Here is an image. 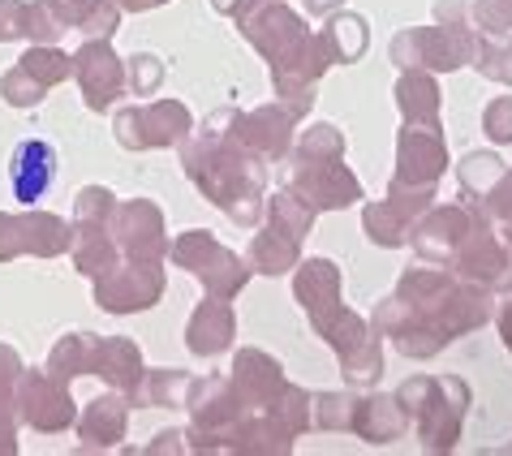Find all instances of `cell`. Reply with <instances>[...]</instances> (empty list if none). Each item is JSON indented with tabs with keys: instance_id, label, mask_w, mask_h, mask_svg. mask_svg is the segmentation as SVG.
Segmentation results:
<instances>
[{
	"instance_id": "6da1fadb",
	"label": "cell",
	"mask_w": 512,
	"mask_h": 456,
	"mask_svg": "<svg viewBox=\"0 0 512 456\" xmlns=\"http://www.w3.org/2000/svg\"><path fill=\"white\" fill-rule=\"evenodd\" d=\"M461 272L482 280V289H512V250L508 241L491 237V224L469 228L461 241Z\"/></svg>"
},
{
	"instance_id": "7a4b0ae2",
	"label": "cell",
	"mask_w": 512,
	"mask_h": 456,
	"mask_svg": "<svg viewBox=\"0 0 512 456\" xmlns=\"http://www.w3.org/2000/svg\"><path fill=\"white\" fill-rule=\"evenodd\" d=\"M9 177H13V194H18L22 203H35V198L48 194V185L56 177V151L48 147V142H39V138L22 142V147L13 151Z\"/></svg>"
},
{
	"instance_id": "3957f363",
	"label": "cell",
	"mask_w": 512,
	"mask_h": 456,
	"mask_svg": "<svg viewBox=\"0 0 512 456\" xmlns=\"http://www.w3.org/2000/svg\"><path fill=\"white\" fill-rule=\"evenodd\" d=\"M78 61H82V78H87V87H91V104L104 108L112 99V91H117V82H121L117 61H112L104 48H87Z\"/></svg>"
},
{
	"instance_id": "277c9868",
	"label": "cell",
	"mask_w": 512,
	"mask_h": 456,
	"mask_svg": "<svg viewBox=\"0 0 512 456\" xmlns=\"http://www.w3.org/2000/svg\"><path fill=\"white\" fill-rule=\"evenodd\" d=\"M229 327H233L229 310L203 306V310H198V319H194V327H190V345L198 353H216V349L229 345Z\"/></svg>"
},
{
	"instance_id": "5b68a950",
	"label": "cell",
	"mask_w": 512,
	"mask_h": 456,
	"mask_svg": "<svg viewBox=\"0 0 512 456\" xmlns=\"http://www.w3.org/2000/svg\"><path fill=\"white\" fill-rule=\"evenodd\" d=\"M504 160H500V155H469V160L461 164V185H465V190L469 194H482V198H487L491 190H495V181H500L504 177Z\"/></svg>"
},
{
	"instance_id": "8992f818",
	"label": "cell",
	"mask_w": 512,
	"mask_h": 456,
	"mask_svg": "<svg viewBox=\"0 0 512 456\" xmlns=\"http://www.w3.org/2000/svg\"><path fill=\"white\" fill-rule=\"evenodd\" d=\"M401 108H405L414 121H435V108H439L435 82H431V78H405V82H401Z\"/></svg>"
},
{
	"instance_id": "52a82bcc",
	"label": "cell",
	"mask_w": 512,
	"mask_h": 456,
	"mask_svg": "<svg viewBox=\"0 0 512 456\" xmlns=\"http://www.w3.org/2000/svg\"><path fill=\"white\" fill-rule=\"evenodd\" d=\"M469 61L478 65L482 78L512 87V44H474V56H469Z\"/></svg>"
},
{
	"instance_id": "ba28073f",
	"label": "cell",
	"mask_w": 512,
	"mask_h": 456,
	"mask_svg": "<svg viewBox=\"0 0 512 456\" xmlns=\"http://www.w3.org/2000/svg\"><path fill=\"white\" fill-rule=\"evenodd\" d=\"M474 18L487 35H508L512 31V0H474Z\"/></svg>"
},
{
	"instance_id": "9c48e42d",
	"label": "cell",
	"mask_w": 512,
	"mask_h": 456,
	"mask_svg": "<svg viewBox=\"0 0 512 456\" xmlns=\"http://www.w3.org/2000/svg\"><path fill=\"white\" fill-rule=\"evenodd\" d=\"M482 125H487L491 142H512V95H500L487 104V117H482Z\"/></svg>"
},
{
	"instance_id": "30bf717a",
	"label": "cell",
	"mask_w": 512,
	"mask_h": 456,
	"mask_svg": "<svg viewBox=\"0 0 512 456\" xmlns=\"http://www.w3.org/2000/svg\"><path fill=\"white\" fill-rule=\"evenodd\" d=\"M487 203H491V211L500 220H512V168H504V177L495 181V190L487 194Z\"/></svg>"
},
{
	"instance_id": "8fae6325",
	"label": "cell",
	"mask_w": 512,
	"mask_h": 456,
	"mask_svg": "<svg viewBox=\"0 0 512 456\" xmlns=\"http://www.w3.org/2000/svg\"><path fill=\"white\" fill-rule=\"evenodd\" d=\"M500 336H504V345H508V353H512V302L500 306Z\"/></svg>"
},
{
	"instance_id": "7c38bea8",
	"label": "cell",
	"mask_w": 512,
	"mask_h": 456,
	"mask_svg": "<svg viewBox=\"0 0 512 456\" xmlns=\"http://www.w3.org/2000/svg\"><path fill=\"white\" fill-rule=\"evenodd\" d=\"M130 9H147V5H160V0H125Z\"/></svg>"
},
{
	"instance_id": "4fadbf2b",
	"label": "cell",
	"mask_w": 512,
	"mask_h": 456,
	"mask_svg": "<svg viewBox=\"0 0 512 456\" xmlns=\"http://www.w3.org/2000/svg\"><path fill=\"white\" fill-rule=\"evenodd\" d=\"M327 5H332V0H310V9H327Z\"/></svg>"
},
{
	"instance_id": "5bb4252c",
	"label": "cell",
	"mask_w": 512,
	"mask_h": 456,
	"mask_svg": "<svg viewBox=\"0 0 512 456\" xmlns=\"http://www.w3.org/2000/svg\"><path fill=\"white\" fill-rule=\"evenodd\" d=\"M504 233H508V250H512V220H508V228H504Z\"/></svg>"
}]
</instances>
